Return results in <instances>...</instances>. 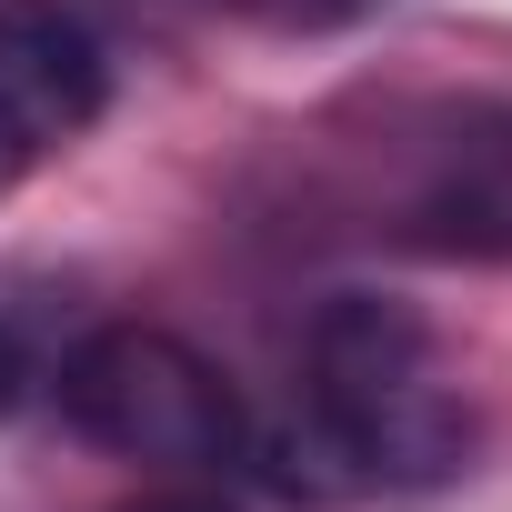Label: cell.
<instances>
[{
  "label": "cell",
  "instance_id": "obj_1",
  "mask_svg": "<svg viewBox=\"0 0 512 512\" xmlns=\"http://www.w3.org/2000/svg\"><path fill=\"white\" fill-rule=\"evenodd\" d=\"M312 432L342 452L352 492H422L472 462V402L442 382L432 332L382 302L342 292L312 322Z\"/></svg>",
  "mask_w": 512,
  "mask_h": 512
},
{
  "label": "cell",
  "instance_id": "obj_2",
  "mask_svg": "<svg viewBox=\"0 0 512 512\" xmlns=\"http://www.w3.org/2000/svg\"><path fill=\"white\" fill-rule=\"evenodd\" d=\"M61 412L81 442L141 462V472H221L241 452V392L211 352H191L161 322H101L61 362Z\"/></svg>",
  "mask_w": 512,
  "mask_h": 512
},
{
  "label": "cell",
  "instance_id": "obj_3",
  "mask_svg": "<svg viewBox=\"0 0 512 512\" xmlns=\"http://www.w3.org/2000/svg\"><path fill=\"white\" fill-rule=\"evenodd\" d=\"M392 231L432 262H512V101H442L412 131Z\"/></svg>",
  "mask_w": 512,
  "mask_h": 512
},
{
  "label": "cell",
  "instance_id": "obj_4",
  "mask_svg": "<svg viewBox=\"0 0 512 512\" xmlns=\"http://www.w3.org/2000/svg\"><path fill=\"white\" fill-rule=\"evenodd\" d=\"M101 41L61 0H0V191H21L51 151L101 121Z\"/></svg>",
  "mask_w": 512,
  "mask_h": 512
},
{
  "label": "cell",
  "instance_id": "obj_5",
  "mask_svg": "<svg viewBox=\"0 0 512 512\" xmlns=\"http://www.w3.org/2000/svg\"><path fill=\"white\" fill-rule=\"evenodd\" d=\"M221 11L262 21V31H352V21L382 11V0H221Z\"/></svg>",
  "mask_w": 512,
  "mask_h": 512
},
{
  "label": "cell",
  "instance_id": "obj_6",
  "mask_svg": "<svg viewBox=\"0 0 512 512\" xmlns=\"http://www.w3.org/2000/svg\"><path fill=\"white\" fill-rule=\"evenodd\" d=\"M121 512H241V502H221V492H201V482H171V492H141V502H121Z\"/></svg>",
  "mask_w": 512,
  "mask_h": 512
},
{
  "label": "cell",
  "instance_id": "obj_7",
  "mask_svg": "<svg viewBox=\"0 0 512 512\" xmlns=\"http://www.w3.org/2000/svg\"><path fill=\"white\" fill-rule=\"evenodd\" d=\"M21 402H31V362H21V342H11V332H0V422H11Z\"/></svg>",
  "mask_w": 512,
  "mask_h": 512
}]
</instances>
